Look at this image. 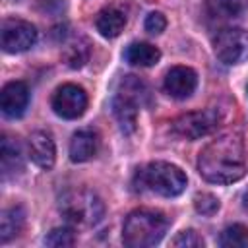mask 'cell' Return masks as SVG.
<instances>
[{
	"instance_id": "cell-1",
	"label": "cell",
	"mask_w": 248,
	"mask_h": 248,
	"mask_svg": "<svg viewBox=\"0 0 248 248\" xmlns=\"http://www.w3.org/2000/svg\"><path fill=\"white\" fill-rule=\"evenodd\" d=\"M200 174L213 184H232L246 172V149L238 132H227L211 140L198 157Z\"/></svg>"
},
{
	"instance_id": "cell-2",
	"label": "cell",
	"mask_w": 248,
	"mask_h": 248,
	"mask_svg": "<svg viewBox=\"0 0 248 248\" xmlns=\"http://www.w3.org/2000/svg\"><path fill=\"white\" fill-rule=\"evenodd\" d=\"M134 188L140 192H151L163 198H174L184 192L186 174L176 165H170L165 161H153L136 170Z\"/></svg>"
},
{
	"instance_id": "cell-3",
	"label": "cell",
	"mask_w": 248,
	"mask_h": 248,
	"mask_svg": "<svg viewBox=\"0 0 248 248\" xmlns=\"http://www.w3.org/2000/svg\"><path fill=\"white\" fill-rule=\"evenodd\" d=\"M58 209L68 225L74 229H91L101 223L105 215L103 200L87 188H72L60 196Z\"/></svg>"
},
{
	"instance_id": "cell-4",
	"label": "cell",
	"mask_w": 248,
	"mask_h": 248,
	"mask_svg": "<svg viewBox=\"0 0 248 248\" xmlns=\"http://www.w3.org/2000/svg\"><path fill=\"white\" fill-rule=\"evenodd\" d=\"M169 229V219L157 209H134L122 227V242L128 248H147L161 242Z\"/></svg>"
},
{
	"instance_id": "cell-5",
	"label": "cell",
	"mask_w": 248,
	"mask_h": 248,
	"mask_svg": "<svg viewBox=\"0 0 248 248\" xmlns=\"http://www.w3.org/2000/svg\"><path fill=\"white\" fill-rule=\"evenodd\" d=\"M149 105H151V91L140 78L126 76L120 79L118 91L112 99V112L124 134H132L136 130L140 107H149Z\"/></svg>"
},
{
	"instance_id": "cell-6",
	"label": "cell",
	"mask_w": 248,
	"mask_h": 248,
	"mask_svg": "<svg viewBox=\"0 0 248 248\" xmlns=\"http://www.w3.org/2000/svg\"><path fill=\"white\" fill-rule=\"evenodd\" d=\"M221 124V112L217 108H203V110H194L180 114L178 118L172 120L170 128L176 136L184 140H200Z\"/></svg>"
},
{
	"instance_id": "cell-7",
	"label": "cell",
	"mask_w": 248,
	"mask_h": 248,
	"mask_svg": "<svg viewBox=\"0 0 248 248\" xmlns=\"http://www.w3.org/2000/svg\"><path fill=\"white\" fill-rule=\"evenodd\" d=\"M213 52L227 66L240 64L248 56V31L242 27L221 29L213 37Z\"/></svg>"
},
{
	"instance_id": "cell-8",
	"label": "cell",
	"mask_w": 248,
	"mask_h": 248,
	"mask_svg": "<svg viewBox=\"0 0 248 248\" xmlns=\"http://www.w3.org/2000/svg\"><path fill=\"white\" fill-rule=\"evenodd\" d=\"M37 41V29L25 19L19 17H8L2 21L0 29V45L4 52H23L31 48Z\"/></svg>"
},
{
	"instance_id": "cell-9",
	"label": "cell",
	"mask_w": 248,
	"mask_h": 248,
	"mask_svg": "<svg viewBox=\"0 0 248 248\" xmlns=\"http://www.w3.org/2000/svg\"><path fill=\"white\" fill-rule=\"evenodd\" d=\"M52 110L66 120L79 118L87 108V93L83 87L76 83H64L60 85L52 95Z\"/></svg>"
},
{
	"instance_id": "cell-10",
	"label": "cell",
	"mask_w": 248,
	"mask_h": 248,
	"mask_svg": "<svg viewBox=\"0 0 248 248\" xmlns=\"http://www.w3.org/2000/svg\"><path fill=\"white\" fill-rule=\"evenodd\" d=\"M198 76L188 66H174L167 72L163 87L172 99H186L196 91Z\"/></svg>"
},
{
	"instance_id": "cell-11",
	"label": "cell",
	"mask_w": 248,
	"mask_h": 248,
	"mask_svg": "<svg viewBox=\"0 0 248 248\" xmlns=\"http://www.w3.org/2000/svg\"><path fill=\"white\" fill-rule=\"evenodd\" d=\"M29 105V87L23 81H10L0 93V108L8 118H19Z\"/></svg>"
},
{
	"instance_id": "cell-12",
	"label": "cell",
	"mask_w": 248,
	"mask_h": 248,
	"mask_svg": "<svg viewBox=\"0 0 248 248\" xmlns=\"http://www.w3.org/2000/svg\"><path fill=\"white\" fill-rule=\"evenodd\" d=\"M27 155L37 167L52 169V165L56 161V147H54L52 136L43 130L33 132L27 141Z\"/></svg>"
},
{
	"instance_id": "cell-13",
	"label": "cell",
	"mask_w": 248,
	"mask_h": 248,
	"mask_svg": "<svg viewBox=\"0 0 248 248\" xmlns=\"http://www.w3.org/2000/svg\"><path fill=\"white\" fill-rule=\"evenodd\" d=\"M0 165H2V178L8 180L23 170V151L17 140L10 136H2L0 143Z\"/></svg>"
},
{
	"instance_id": "cell-14",
	"label": "cell",
	"mask_w": 248,
	"mask_h": 248,
	"mask_svg": "<svg viewBox=\"0 0 248 248\" xmlns=\"http://www.w3.org/2000/svg\"><path fill=\"white\" fill-rule=\"evenodd\" d=\"M99 151V136L93 130H79L70 141V159L74 163H85Z\"/></svg>"
},
{
	"instance_id": "cell-15",
	"label": "cell",
	"mask_w": 248,
	"mask_h": 248,
	"mask_svg": "<svg viewBox=\"0 0 248 248\" xmlns=\"http://www.w3.org/2000/svg\"><path fill=\"white\" fill-rule=\"evenodd\" d=\"M126 25V14L116 6L103 8L95 17V27L105 39H114L124 31Z\"/></svg>"
},
{
	"instance_id": "cell-16",
	"label": "cell",
	"mask_w": 248,
	"mask_h": 248,
	"mask_svg": "<svg viewBox=\"0 0 248 248\" xmlns=\"http://www.w3.org/2000/svg\"><path fill=\"white\" fill-rule=\"evenodd\" d=\"M248 0H205V16L213 21H229L246 10Z\"/></svg>"
},
{
	"instance_id": "cell-17",
	"label": "cell",
	"mask_w": 248,
	"mask_h": 248,
	"mask_svg": "<svg viewBox=\"0 0 248 248\" xmlns=\"http://www.w3.org/2000/svg\"><path fill=\"white\" fill-rule=\"evenodd\" d=\"M25 225V211L21 205L6 207L0 215V242L6 244L12 238H16Z\"/></svg>"
},
{
	"instance_id": "cell-18",
	"label": "cell",
	"mask_w": 248,
	"mask_h": 248,
	"mask_svg": "<svg viewBox=\"0 0 248 248\" xmlns=\"http://www.w3.org/2000/svg\"><path fill=\"white\" fill-rule=\"evenodd\" d=\"M124 60L132 66L149 68L161 60V50L149 43H132L124 50Z\"/></svg>"
},
{
	"instance_id": "cell-19",
	"label": "cell",
	"mask_w": 248,
	"mask_h": 248,
	"mask_svg": "<svg viewBox=\"0 0 248 248\" xmlns=\"http://www.w3.org/2000/svg\"><path fill=\"white\" fill-rule=\"evenodd\" d=\"M89 43L87 39H74L64 46L62 58L70 68H81L87 60H89Z\"/></svg>"
},
{
	"instance_id": "cell-20",
	"label": "cell",
	"mask_w": 248,
	"mask_h": 248,
	"mask_svg": "<svg viewBox=\"0 0 248 248\" xmlns=\"http://www.w3.org/2000/svg\"><path fill=\"white\" fill-rule=\"evenodd\" d=\"M219 246L223 248H248V229L244 225H231L219 234Z\"/></svg>"
},
{
	"instance_id": "cell-21",
	"label": "cell",
	"mask_w": 248,
	"mask_h": 248,
	"mask_svg": "<svg viewBox=\"0 0 248 248\" xmlns=\"http://www.w3.org/2000/svg\"><path fill=\"white\" fill-rule=\"evenodd\" d=\"M219 200L213 196V194H209V192H202V194H198L196 198H194V207H196V211L198 213H202V215H205V217H211V215H215L217 211H219Z\"/></svg>"
},
{
	"instance_id": "cell-22",
	"label": "cell",
	"mask_w": 248,
	"mask_h": 248,
	"mask_svg": "<svg viewBox=\"0 0 248 248\" xmlns=\"http://www.w3.org/2000/svg\"><path fill=\"white\" fill-rule=\"evenodd\" d=\"M76 242V236H74V231L68 229V227H60V229H52L46 238H45V244L46 246H72Z\"/></svg>"
},
{
	"instance_id": "cell-23",
	"label": "cell",
	"mask_w": 248,
	"mask_h": 248,
	"mask_svg": "<svg viewBox=\"0 0 248 248\" xmlns=\"http://www.w3.org/2000/svg\"><path fill=\"white\" fill-rule=\"evenodd\" d=\"M172 246L178 248H202L203 246V238L196 232V231H182L174 236Z\"/></svg>"
},
{
	"instance_id": "cell-24",
	"label": "cell",
	"mask_w": 248,
	"mask_h": 248,
	"mask_svg": "<svg viewBox=\"0 0 248 248\" xmlns=\"http://www.w3.org/2000/svg\"><path fill=\"white\" fill-rule=\"evenodd\" d=\"M167 27V17L161 14V12H151L147 17H145V31L151 33V35H159L163 33Z\"/></svg>"
},
{
	"instance_id": "cell-25",
	"label": "cell",
	"mask_w": 248,
	"mask_h": 248,
	"mask_svg": "<svg viewBox=\"0 0 248 248\" xmlns=\"http://www.w3.org/2000/svg\"><path fill=\"white\" fill-rule=\"evenodd\" d=\"M242 207H244V211L248 213V188H246L244 194H242Z\"/></svg>"
}]
</instances>
